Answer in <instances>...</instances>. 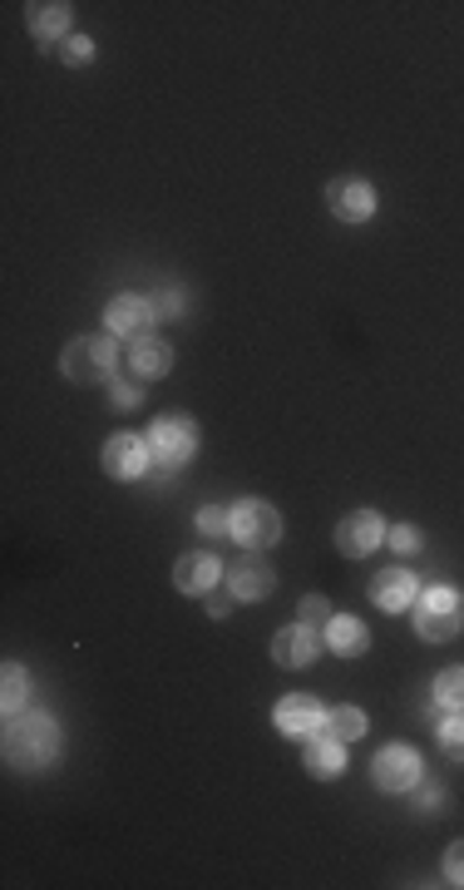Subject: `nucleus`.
Returning a JSON list of instances; mask_svg holds the SVG:
<instances>
[{
    "label": "nucleus",
    "instance_id": "1",
    "mask_svg": "<svg viewBox=\"0 0 464 890\" xmlns=\"http://www.w3.org/2000/svg\"><path fill=\"white\" fill-rule=\"evenodd\" d=\"M59 752V727L45 717V712H25V717H10L5 727V761L20 771H39L49 767Z\"/></svg>",
    "mask_w": 464,
    "mask_h": 890
},
{
    "label": "nucleus",
    "instance_id": "2",
    "mask_svg": "<svg viewBox=\"0 0 464 890\" xmlns=\"http://www.w3.org/2000/svg\"><path fill=\"white\" fill-rule=\"evenodd\" d=\"M114 366H118V352H114V336H75V342L59 352V371L69 376L75 386H99V381H114Z\"/></svg>",
    "mask_w": 464,
    "mask_h": 890
},
{
    "label": "nucleus",
    "instance_id": "3",
    "mask_svg": "<svg viewBox=\"0 0 464 890\" xmlns=\"http://www.w3.org/2000/svg\"><path fill=\"white\" fill-rule=\"evenodd\" d=\"M464 628V599L454 589H430L415 603V633L425 643H450Z\"/></svg>",
    "mask_w": 464,
    "mask_h": 890
},
{
    "label": "nucleus",
    "instance_id": "4",
    "mask_svg": "<svg viewBox=\"0 0 464 890\" xmlns=\"http://www.w3.org/2000/svg\"><path fill=\"white\" fill-rule=\"evenodd\" d=\"M148 450H154V460L158 465H188L193 460V450H197V425L188 421V415H163V421H154L148 425Z\"/></svg>",
    "mask_w": 464,
    "mask_h": 890
},
{
    "label": "nucleus",
    "instance_id": "5",
    "mask_svg": "<svg viewBox=\"0 0 464 890\" xmlns=\"http://www.w3.org/2000/svg\"><path fill=\"white\" fill-rule=\"evenodd\" d=\"M233 539L247 544V549H267V544L282 539V514L267 500H242L233 510Z\"/></svg>",
    "mask_w": 464,
    "mask_h": 890
},
{
    "label": "nucleus",
    "instance_id": "6",
    "mask_svg": "<svg viewBox=\"0 0 464 890\" xmlns=\"http://www.w3.org/2000/svg\"><path fill=\"white\" fill-rule=\"evenodd\" d=\"M371 777L381 791H410L415 781H420V757H415V747H405V742H391V747L375 752Z\"/></svg>",
    "mask_w": 464,
    "mask_h": 890
},
{
    "label": "nucleus",
    "instance_id": "7",
    "mask_svg": "<svg viewBox=\"0 0 464 890\" xmlns=\"http://www.w3.org/2000/svg\"><path fill=\"white\" fill-rule=\"evenodd\" d=\"M99 465H104L114 480H138V475H148V465H154V450H148V441H138V435H109Z\"/></svg>",
    "mask_w": 464,
    "mask_h": 890
},
{
    "label": "nucleus",
    "instance_id": "8",
    "mask_svg": "<svg viewBox=\"0 0 464 890\" xmlns=\"http://www.w3.org/2000/svg\"><path fill=\"white\" fill-rule=\"evenodd\" d=\"M326 638L316 628H306V623H292V628H282L272 638V663L276 668H312L316 658H321Z\"/></svg>",
    "mask_w": 464,
    "mask_h": 890
},
{
    "label": "nucleus",
    "instance_id": "9",
    "mask_svg": "<svg viewBox=\"0 0 464 890\" xmlns=\"http://www.w3.org/2000/svg\"><path fill=\"white\" fill-rule=\"evenodd\" d=\"M272 722L286 732V737H316V732H326V712L321 702L312 698V692H292V698L276 702Z\"/></svg>",
    "mask_w": 464,
    "mask_h": 890
},
{
    "label": "nucleus",
    "instance_id": "10",
    "mask_svg": "<svg viewBox=\"0 0 464 890\" xmlns=\"http://www.w3.org/2000/svg\"><path fill=\"white\" fill-rule=\"evenodd\" d=\"M381 539H385V520L375 510H355L336 524V549L351 554V559H365Z\"/></svg>",
    "mask_w": 464,
    "mask_h": 890
},
{
    "label": "nucleus",
    "instance_id": "11",
    "mask_svg": "<svg viewBox=\"0 0 464 890\" xmlns=\"http://www.w3.org/2000/svg\"><path fill=\"white\" fill-rule=\"evenodd\" d=\"M326 208H331L341 223H365L375 213V188L365 178H336L326 188Z\"/></svg>",
    "mask_w": 464,
    "mask_h": 890
},
{
    "label": "nucleus",
    "instance_id": "12",
    "mask_svg": "<svg viewBox=\"0 0 464 890\" xmlns=\"http://www.w3.org/2000/svg\"><path fill=\"white\" fill-rule=\"evenodd\" d=\"M104 326L109 336H124V342H144L148 326H154V307L144 297H114L104 307Z\"/></svg>",
    "mask_w": 464,
    "mask_h": 890
},
{
    "label": "nucleus",
    "instance_id": "13",
    "mask_svg": "<svg viewBox=\"0 0 464 890\" xmlns=\"http://www.w3.org/2000/svg\"><path fill=\"white\" fill-rule=\"evenodd\" d=\"M272 569H267L257 554H242V559H227V589L237 593L242 603H252V599H267L272 593Z\"/></svg>",
    "mask_w": 464,
    "mask_h": 890
},
{
    "label": "nucleus",
    "instance_id": "14",
    "mask_svg": "<svg viewBox=\"0 0 464 890\" xmlns=\"http://www.w3.org/2000/svg\"><path fill=\"white\" fill-rule=\"evenodd\" d=\"M415 593H420V583H415L410 569H385V574H375V583H371L375 609H385V613L415 609Z\"/></svg>",
    "mask_w": 464,
    "mask_h": 890
},
{
    "label": "nucleus",
    "instance_id": "15",
    "mask_svg": "<svg viewBox=\"0 0 464 890\" xmlns=\"http://www.w3.org/2000/svg\"><path fill=\"white\" fill-rule=\"evenodd\" d=\"M217 579H223V564H217L213 554H183V559L173 564L178 593H207Z\"/></svg>",
    "mask_w": 464,
    "mask_h": 890
},
{
    "label": "nucleus",
    "instance_id": "16",
    "mask_svg": "<svg viewBox=\"0 0 464 890\" xmlns=\"http://www.w3.org/2000/svg\"><path fill=\"white\" fill-rule=\"evenodd\" d=\"M306 771L312 777H321V781H331V777H341L346 771V742L341 737H331V732H316V737H306Z\"/></svg>",
    "mask_w": 464,
    "mask_h": 890
},
{
    "label": "nucleus",
    "instance_id": "17",
    "mask_svg": "<svg viewBox=\"0 0 464 890\" xmlns=\"http://www.w3.org/2000/svg\"><path fill=\"white\" fill-rule=\"evenodd\" d=\"M128 366H134L138 381H158V376L173 371V346L158 342V336H144V342H134V352H128Z\"/></svg>",
    "mask_w": 464,
    "mask_h": 890
},
{
    "label": "nucleus",
    "instance_id": "18",
    "mask_svg": "<svg viewBox=\"0 0 464 890\" xmlns=\"http://www.w3.org/2000/svg\"><path fill=\"white\" fill-rule=\"evenodd\" d=\"M326 648L341 653V658H361L371 648V633H365L361 619H331L326 623Z\"/></svg>",
    "mask_w": 464,
    "mask_h": 890
},
{
    "label": "nucleus",
    "instance_id": "19",
    "mask_svg": "<svg viewBox=\"0 0 464 890\" xmlns=\"http://www.w3.org/2000/svg\"><path fill=\"white\" fill-rule=\"evenodd\" d=\"M69 20H75V10H69L65 0H45V5H30V30H35L39 40L69 35Z\"/></svg>",
    "mask_w": 464,
    "mask_h": 890
},
{
    "label": "nucleus",
    "instance_id": "20",
    "mask_svg": "<svg viewBox=\"0 0 464 890\" xmlns=\"http://www.w3.org/2000/svg\"><path fill=\"white\" fill-rule=\"evenodd\" d=\"M434 708H450V712H464V668H444L430 688Z\"/></svg>",
    "mask_w": 464,
    "mask_h": 890
},
{
    "label": "nucleus",
    "instance_id": "21",
    "mask_svg": "<svg viewBox=\"0 0 464 890\" xmlns=\"http://www.w3.org/2000/svg\"><path fill=\"white\" fill-rule=\"evenodd\" d=\"M326 732H331V737H341V742H355L365 732V712L361 708H331V712H326Z\"/></svg>",
    "mask_w": 464,
    "mask_h": 890
},
{
    "label": "nucleus",
    "instance_id": "22",
    "mask_svg": "<svg viewBox=\"0 0 464 890\" xmlns=\"http://www.w3.org/2000/svg\"><path fill=\"white\" fill-rule=\"evenodd\" d=\"M25 692H30V678L20 663H5V692H0V708H5V717H15L20 708H25Z\"/></svg>",
    "mask_w": 464,
    "mask_h": 890
},
{
    "label": "nucleus",
    "instance_id": "23",
    "mask_svg": "<svg viewBox=\"0 0 464 890\" xmlns=\"http://www.w3.org/2000/svg\"><path fill=\"white\" fill-rule=\"evenodd\" d=\"M440 752L450 761H464V712H454L450 722H440Z\"/></svg>",
    "mask_w": 464,
    "mask_h": 890
},
{
    "label": "nucleus",
    "instance_id": "24",
    "mask_svg": "<svg viewBox=\"0 0 464 890\" xmlns=\"http://www.w3.org/2000/svg\"><path fill=\"white\" fill-rule=\"evenodd\" d=\"M197 530L213 534V539L217 534H233V514H227L223 504H203V510H197Z\"/></svg>",
    "mask_w": 464,
    "mask_h": 890
},
{
    "label": "nucleus",
    "instance_id": "25",
    "mask_svg": "<svg viewBox=\"0 0 464 890\" xmlns=\"http://www.w3.org/2000/svg\"><path fill=\"white\" fill-rule=\"evenodd\" d=\"M331 619H336V613H331V603H326V599H316V593H312V599H302L296 623H306V628H326Z\"/></svg>",
    "mask_w": 464,
    "mask_h": 890
},
{
    "label": "nucleus",
    "instance_id": "26",
    "mask_svg": "<svg viewBox=\"0 0 464 890\" xmlns=\"http://www.w3.org/2000/svg\"><path fill=\"white\" fill-rule=\"evenodd\" d=\"M444 880H450V886H464V841H454V846L444 850Z\"/></svg>",
    "mask_w": 464,
    "mask_h": 890
},
{
    "label": "nucleus",
    "instance_id": "27",
    "mask_svg": "<svg viewBox=\"0 0 464 890\" xmlns=\"http://www.w3.org/2000/svg\"><path fill=\"white\" fill-rule=\"evenodd\" d=\"M65 59H69V65H89V59H94V40L69 35L65 40Z\"/></svg>",
    "mask_w": 464,
    "mask_h": 890
},
{
    "label": "nucleus",
    "instance_id": "28",
    "mask_svg": "<svg viewBox=\"0 0 464 890\" xmlns=\"http://www.w3.org/2000/svg\"><path fill=\"white\" fill-rule=\"evenodd\" d=\"M385 539H391L400 554H415V549H420V534H415V530H405V524H395V530H385Z\"/></svg>",
    "mask_w": 464,
    "mask_h": 890
},
{
    "label": "nucleus",
    "instance_id": "29",
    "mask_svg": "<svg viewBox=\"0 0 464 890\" xmlns=\"http://www.w3.org/2000/svg\"><path fill=\"white\" fill-rule=\"evenodd\" d=\"M109 391H114L118 411H128V405H138V386H134V381H109Z\"/></svg>",
    "mask_w": 464,
    "mask_h": 890
},
{
    "label": "nucleus",
    "instance_id": "30",
    "mask_svg": "<svg viewBox=\"0 0 464 890\" xmlns=\"http://www.w3.org/2000/svg\"><path fill=\"white\" fill-rule=\"evenodd\" d=\"M158 312L178 316V312H183V297H178V292H168V297H163V302H158Z\"/></svg>",
    "mask_w": 464,
    "mask_h": 890
},
{
    "label": "nucleus",
    "instance_id": "31",
    "mask_svg": "<svg viewBox=\"0 0 464 890\" xmlns=\"http://www.w3.org/2000/svg\"><path fill=\"white\" fill-rule=\"evenodd\" d=\"M420 806H425V811L440 806V787H425V791H420Z\"/></svg>",
    "mask_w": 464,
    "mask_h": 890
}]
</instances>
